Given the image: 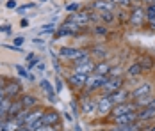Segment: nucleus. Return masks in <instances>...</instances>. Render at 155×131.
Wrapping results in <instances>:
<instances>
[{"instance_id": "1", "label": "nucleus", "mask_w": 155, "mask_h": 131, "mask_svg": "<svg viewBox=\"0 0 155 131\" xmlns=\"http://www.w3.org/2000/svg\"><path fill=\"white\" fill-rule=\"evenodd\" d=\"M146 21V9L143 5H134L132 11H130V16H128V23L134 27V29H141Z\"/></svg>"}, {"instance_id": "2", "label": "nucleus", "mask_w": 155, "mask_h": 131, "mask_svg": "<svg viewBox=\"0 0 155 131\" xmlns=\"http://www.w3.org/2000/svg\"><path fill=\"white\" fill-rule=\"evenodd\" d=\"M109 76H98V74L91 73L87 76V82H86V85H84V90H86V94H91L94 90H102V87L105 85V82H107Z\"/></svg>"}, {"instance_id": "3", "label": "nucleus", "mask_w": 155, "mask_h": 131, "mask_svg": "<svg viewBox=\"0 0 155 131\" xmlns=\"http://www.w3.org/2000/svg\"><path fill=\"white\" fill-rule=\"evenodd\" d=\"M112 101L109 99L107 94H102L98 99H96V115L100 117H105V115H110V110H112Z\"/></svg>"}, {"instance_id": "4", "label": "nucleus", "mask_w": 155, "mask_h": 131, "mask_svg": "<svg viewBox=\"0 0 155 131\" xmlns=\"http://www.w3.org/2000/svg\"><path fill=\"white\" fill-rule=\"evenodd\" d=\"M128 112H137V106H136V103L132 101H127V103H120V104H114L112 106V110H110V119H114V117H120L123 115V114H128Z\"/></svg>"}, {"instance_id": "5", "label": "nucleus", "mask_w": 155, "mask_h": 131, "mask_svg": "<svg viewBox=\"0 0 155 131\" xmlns=\"http://www.w3.org/2000/svg\"><path fill=\"white\" fill-rule=\"evenodd\" d=\"M123 76H109L105 85L102 87V94H110V92H116L120 89H123Z\"/></svg>"}, {"instance_id": "6", "label": "nucleus", "mask_w": 155, "mask_h": 131, "mask_svg": "<svg viewBox=\"0 0 155 131\" xmlns=\"http://www.w3.org/2000/svg\"><path fill=\"white\" fill-rule=\"evenodd\" d=\"M80 108L84 115H96V99L89 98V94H84L80 98Z\"/></svg>"}, {"instance_id": "7", "label": "nucleus", "mask_w": 155, "mask_h": 131, "mask_svg": "<svg viewBox=\"0 0 155 131\" xmlns=\"http://www.w3.org/2000/svg\"><path fill=\"white\" fill-rule=\"evenodd\" d=\"M148 94H152V83L150 82H143L141 85H137V87L130 92V99L134 101V99L143 98V96H148Z\"/></svg>"}, {"instance_id": "8", "label": "nucleus", "mask_w": 155, "mask_h": 131, "mask_svg": "<svg viewBox=\"0 0 155 131\" xmlns=\"http://www.w3.org/2000/svg\"><path fill=\"white\" fill-rule=\"evenodd\" d=\"M107 96H109V99L112 101V104H120V103L130 101V92L125 90V89H120V90H116V92H110Z\"/></svg>"}, {"instance_id": "9", "label": "nucleus", "mask_w": 155, "mask_h": 131, "mask_svg": "<svg viewBox=\"0 0 155 131\" xmlns=\"http://www.w3.org/2000/svg\"><path fill=\"white\" fill-rule=\"evenodd\" d=\"M137 120V112H128V114H123L120 117H114L112 122L116 126H127V124H134Z\"/></svg>"}, {"instance_id": "10", "label": "nucleus", "mask_w": 155, "mask_h": 131, "mask_svg": "<svg viewBox=\"0 0 155 131\" xmlns=\"http://www.w3.org/2000/svg\"><path fill=\"white\" fill-rule=\"evenodd\" d=\"M87 76L89 74H84V73H71L68 76V82L70 85H73L75 89H84L86 82H87Z\"/></svg>"}, {"instance_id": "11", "label": "nucleus", "mask_w": 155, "mask_h": 131, "mask_svg": "<svg viewBox=\"0 0 155 131\" xmlns=\"http://www.w3.org/2000/svg\"><path fill=\"white\" fill-rule=\"evenodd\" d=\"M93 7L98 11V13H104V11H109V13H114L116 11V4L112 0H96L93 4Z\"/></svg>"}, {"instance_id": "12", "label": "nucleus", "mask_w": 155, "mask_h": 131, "mask_svg": "<svg viewBox=\"0 0 155 131\" xmlns=\"http://www.w3.org/2000/svg\"><path fill=\"white\" fill-rule=\"evenodd\" d=\"M4 92H5V96H7L9 99H15L16 96L21 92V85H20L18 82H7V83L4 85Z\"/></svg>"}, {"instance_id": "13", "label": "nucleus", "mask_w": 155, "mask_h": 131, "mask_svg": "<svg viewBox=\"0 0 155 131\" xmlns=\"http://www.w3.org/2000/svg\"><path fill=\"white\" fill-rule=\"evenodd\" d=\"M80 53H82V50H78V48H71V46H64V48L59 50V57L68 58V60H71V62H73Z\"/></svg>"}, {"instance_id": "14", "label": "nucleus", "mask_w": 155, "mask_h": 131, "mask_svg": "<svg viewBox=\"0 0 155 131\" xmlns=\"http://www.w3.org/2000/svg\"><path fill=\"white\" fill-rule=\"evenodd\" d=\"M152 119H155V106H146L137 110V120L141 122H150Z\"/></svg>"}, {"instance_id": "15", "label": "nucleus", "mask_w": 155, "mask_h": 131, "mask_svg": "<svg viewBox=\"0 0 155 131\" xmlns=\"http://www.w3.org/2000/svg\"><path fill=\"white\" fill-rule=\"evenodd\" d=\"M41 120H43L45 124H48V126H57V124H59V114H57L55 110H45Z\"/></svg>"}, {"instance_id": "16", "label": "nucleus", "mask_w": 155, "mask_h": 131, "mask_svg": "<svg viewBox=\"0 0 155 131\" xmlns=\"http://www.w3.org/2000/svg\"><path fill=\"white\" fill-rule=\"evenodd\" d=\"M110 64L109 62H105V60H100V62H96L94 64V69H93V73L94 74H98V76H109L110 74Z\"/></svg>"}, {"instance_id": "17", "label": "nucleus", "mask_w": 155, "mask_h": 131, "mask_svg": "<svg viewBox=\"0 0 155 131\" xmlns=\"http://www.w3.org/2000/svg\"><path fill=\"white\" fill-rule=\"evenodd\" d=\"M70 20H71V21H75L78 27H86V25L91 21L89 13H73V14L70 16Z\"/></svg>"}, {"instance_id": "18", "label": "nucleus", "mask_w": 155, "mask_h": 131, "mask_svg": "<svg viewBox=\"0 0 155 131\" xmlns=\"http://www.w3.org/2000/svg\"><path fill=\"white\" fill-rule=\"evenodd\" d=\"M25 110V106H23V103H21V99H13V103H11V108H9V114H7V119H15L18 114H21Z\"/></svg>"}, {"instance_id": "19", "label": "nucleus", "mask_w": 155, "mask_h": 131, "mask_svg": "<svg viewBox=\"0 0 155 131\" xmlns=\"http://www.w3.org/2000/svg\"><path fill=\"white\" fill-rule=\"evenodd\" d=\"M144 122H141V120H136L134 124H127V126H116V128H112L110 131H144L143 126Z\"/></svg>"}, {"instance_id": "20", "label": "nucleus", "mask_w": 155, "mask_h": 131, "mask_svg": "<svg viewBox=\"0 0 155 131\" xmlns=\"http://www.w3.org/2000/svg\"><path fill=\"white\" fill-rule=\"evenodd\" d=\"M94 69V62H87V64H82V66H75L71 73H84V74H91Z\"/></svg>"}, {"instance_id": "21", "label": "nucleus", "mask_w": 155, "mask_h": 131, "mask_svg": "<svg viewBox=\"0 0 155 131\" xmlns=\"http://www.w3.org/2000/svg\"><path fill=\"white\" fill-rule=\"evenodd\" d=\"M143 66H141L139 62H134L128 69H127V76H130V78H136V76H141L143 74Z\"/></svg>"}, {"instance_id": "22", "label": "nucleus", "mask_w": 155, "mask_h": 131, "mask_svg": "<svg viewBox=\"0 0 155 131\" xmlns=\"http://www.w3.org/2000/svg\"><path fill=\"white\" fill-rule=\"evenodd\" d=\"M152 101H153V96H152V94H148V96H143V98H137V99H134L136 106H137V110L150 106V104H152Z\"/></svg>"}, {"instance_id": "23", "label": "nucleus", "mask_w": 155, "mask_h": 131, "mask_svg": "<svg viewBox=\"0 0 155 131\" xmlns=\"http://www.w3.org/2000/svg\"><path fill=\"white\" fill-rule=\"evenodd\" d=\"M21 103H23L25 110H32V108L38 106V99H36L34 96H31V94H25V96L21 98Z\"/></svg>"}, {"instance_id": "24", "label": "nucleus", "mask_w": 155, "mask_h": 131, "mask_svg": "<svg viewBox=\"0 0 155 131\" xmlns=\"http://www.w3.org/2000/svg\"><path fill=\"white\" fill-rule=\"evenodd\" d=\"M87 62H91V53H89V51H82V53L73 60V67H75V66H82V64H87Z\"/></svg>"}, {"instance_id": "25", "label": "nucleus", "mask_w": 155, "mask_h": 131, "mask_svg": "<svg viewBox=\"0 0 155 131\" xmlns=\"http://www.w3.org/2000/svg\"><path fill=\"white\" fill-rule=\"evenodd\" d=\"M11 103L13 99H9V98H5L2 104H0V119H7V114H9V108H11Z\"/></svg>"}, {"instance_id": "26", "label": "nucleus", "mask_w": 155, "mask_h": 131, "mask_svg": "<svg viewBox=\"0 0 155 131\" xmlns=\"http://www.w3.org/2000/svg\"><path fill=\"white\" fill-rule=\"evenodd\" d=\"M139 64L143 66V69H144V71H150V69H152V67L155 66L153 58H152V57H148V55H146V57H141Z\"/></svg>"}, {"instance_id": "27", "label": "nucleus", "mask_w": 155, "mask_h": 131, "mask_svg": "<svg viewBox=\"0 0 155 131\" xmlns=\"http://www.w3.org/2000/svg\"><path fill=\"white\" fill-rule=\"evenodd\" d=\"M98 16H100V20H102L104 23H114V20H116V14H114V13H109V11L98 13Z\"/></svg>"}, {"instance_id": "28", "label": "nucleus", "mask_w": 155, "mask_h": 131, "mask_svg": "<svg viewBox=\"0 0 155 131\" xmlns=\"http://www.w3.org/2000/svg\"><path fill=\"white\" fill-rule=\"evenodd\" d=\"M144 9H146V21H150V20H155V4H150V5H146Z\"/></svg>"}, {"instance_id": "29", "label": "nucleus", "mask_w": 155, "mask_h": 131, "mask_svg": "<svg viewBox=\"0 0 155 131\" xmlns=\"http://www.w3.org/2000/svg\"><path fill=\"white\" fill-rule=\"evenodd\" d=\"M112 2H114L118 7H121V9H128V7L132 5V2H130V0H112Z\"/></svg>"}, {"instance_id": "30", "label": "nucleus", "mask_w": 155, "mask_h": 131, "mask_svg": "<svg viewBox=\"0 0 155 131\" xmlns=\"http://www.w3.org/2000/svg\"><path fill=\"white\" fill-rule=\"evenodd\" d=\"M93 32L94 34H98V36H105V34H107V29H105L104 25H94Z\"/></svg>"}, {"instance_id": "31", "label": "nucleus", "mask_w": 155, "mask_h": 131, "mask_svg": "<svg viewBox=\"0 0 155 131\" xmlns=\"http://www.w3.org/2000/svg\"><path fill=\"white\" fill-rule=\"evenodd\" d=\"M66 9H68V13H77L78 4H68V5H66Z\"/></svg>"}, {"instance_id": "32", "label": "nucleus", "mask_w": 155, "mask_h": 131, "mask_svg": "<svg viewBox=\"0 0 155 131\" xmlns=\"http://www.w3.org/2000/svg\"><path fill=\"white\" fill-rule=\"evenodd\" d=\"M15 44H16V46H21V44H23V37H16Z\"/></svg>"}, {"instance_id": "33", "label": "nucleus", "mask_w": 155, "mask_h": 131, "mask_svg": "<svg viewBox=\"0 0 155 131\" xmlns=\"http://www.w3.org/2000/svg\"><path fill=\"white\" fill-rule=\"evenodd\" d=\"M5 98H7V96H5V92H4V89H2V90H0V104H2V101H4Z\"/></svg>"}, {"instance_id": "34", "label": "nucleus", "mask_w": 155, "mask_h": 131, "mask_svg": "<svg viewBox=\"0 0 155 131\" xmlns=\"http://www.w3.org/2000/svg\"><path fill=\"white\" fill-rule=\"evenodd\" d=\"M146 23H148V27L152 30H155V20H150V21H146Z\"/></svg>"}, {"instance_id": "35", "label": "nucleus", "mask_w": 155, "mask_h": 131, "mask_svg": "<svg viewBox=\"0 0 155 131\" xmlns=\"http://www.w3.org/2000/svg\"><path fill=\"white\" fill-rule=\"evenodd\" d=\"M7 7H9V9L16 7V2H15V0H9V2H7Z\"/></svg>"}, {"instance_id": "36", "label": "nucleus", "mask_w": 155, "mask_h": 131, "mask_svg": "<svg viewBox=\"0 0 155 131\" xmlns=\"http://www.w3.org/2000/svg\"><path fill=\"white\" fill-rule=\"evenodd\" d=\"M16 131H32V129H31V128H27V126H20Z\"/></svg>"}, {"instance_id": "37", "label": "nucleus", "mask_w": 155, "mask_h": 131, "mask_svg": "<svg viewBox=\"0 0 155 131\" xmlns=\"http://www.w3.org/2000/svg\"><path fill=\"white\" fill-rule=\"evenodd\" d=\"M143 4H146V5H150V4H155V0H141Z\"/></svg>"}, {"instance_id": "38", "label": "nucleus", "mask_w": 155, "mask_h": 131, "mask_svg": "<svg viewBox=\"0 0 155 131\" xmlns=\"http://www.w3.org/2000/svg\"><path fill=\"white\" fill-rule=\"evenodd\" d=\"M20 25H21V27H27V25H29V21H27V20H21V21H20Z\"/></svg>"}, {"instance_id": "39", "label": "nucleus", "mask_w": 155, "mask_h": 131, "mask_svg": "<svg viewBox=\"0 0 155 131\" xmlns=\"http://www.w3.org/2000/svg\"><path fill=\"white\" fill-rule=\"evenodd\" d=\"M130 2H132V5H139L141 4V0H130Z\"/></svg>"}, {"instance_id": "40", "label": "nucleus", "mask_w": 155, "mask_h": 131, "mask_svg": "<svg viewBox=\"0 0 155 131\" xmlns=\"http://www.w3.org/2000/svg\"><path fill=\"white\" fill-rule=\"evenodd\" d=\"M144 131H155V126H148V128H146Z\"/></svg>"}, {"instance_id": "41", "label": "nucleus", "mask_w": 155, "mask_h": 131, "mask_svg": "<svg viewBox=\"0 0 155 131\" xmlns=\"http://www.w3.org/2000/svg\"><path fill=\"white\" fill-rule=\"evenodd\" d=\"M4 89V80H0V90Z\"/></svg>"}, {"instance_id": "42", "label": "nucleus", "mask_w": 155, "mask_h": 131, "mask_svg": "<svg viewBox=\"0 0 155 131\" xmlns=\"http://www.w3.org/2000/svg\"><path fill=\"white\" fill-rule=\"evenodd\" d=\"M150 106H155V98H153V101H152V104H150Z\"/></svg>"}, {"instance_id": "43", "label": "nucleus", "mask_w": 155, "mask_h": 131, "mask_svg": "<svg viewBox=\"0 0 155 131\" xmlns=\"http://www.w3.org/2000/svg\"><path fill=\"white\" fill-rule=\"evenodd\" d=\"M39 2H47V0H39Z\"/></svg>"}]
</instances>
